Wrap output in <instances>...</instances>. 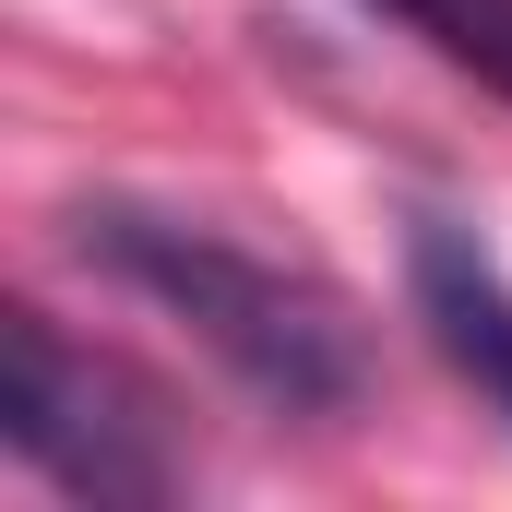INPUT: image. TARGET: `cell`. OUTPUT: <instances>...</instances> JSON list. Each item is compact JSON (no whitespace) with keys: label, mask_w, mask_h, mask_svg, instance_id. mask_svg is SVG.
<instances>
[{"label":"cell","mask_w":512,"mask_h":512,"mask_svg":"<svg viewBox=\"0 0 512 512\" xmlns=\"http://www.w3.org/2000/svg\"><path fill=\"white\" fill-rule=\"evenodd\" d=\"M84 262H108L120 286L155 298V310H179V322H191L262 405L322 417V405H346V393L370 382L358 322H346L334 286H310V274H286V262L239 251V239H215V227H191V215L96 203V215H84Z\"/></svg>","instance_id":"cell-1"},{"label":"cell","mask_w":512,"mask_h":512,"mask_svg":"<svg viewBox=\"0 0 512 512\" xmlns=\"http://www.w3.org/2000/svg\"><path fill=\"white\" fill-rule=\"evenodd\" d=\"M0 441L36 465V477H60L72 501H179V453H167V429H155V405L143 382H120L108 358H84L48 310H12V334H0Z\"/></svg>","instance_id":"cell-2"},{"label":"cell","mask_w":512,"mask_h":512,"mask_svg":"<svg viewBox=\"0 0 512 512\" xmlns=\"http://www.w3.org/2000/svg\"><path fill=\"white\" fill-rule=\"evenodd\" d=\"M405 274H417V322H429V346L512 417V286L489 274V251L453 239V227H417Z\"/></svg>","instance_id":"cell-3"},{"label":"cell","mask_w":512,"mask_h":512,"mask_svg":"<svg viewBox=\"0 0 512 512\" xmlns=\"http://www.w3.org/2000/svg\"><path fill=\"white\" fill-rule=\"evenodd\" d=\"M370 12H393L429 60H453L465 84H489V96H512V0H370Z\"/></svg>","instance_id":"cell-4"}]
</instances>
